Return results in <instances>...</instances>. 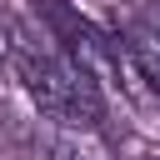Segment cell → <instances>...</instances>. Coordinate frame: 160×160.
<instances>
[{
	"label": "cell",
	"mask_w": 160,
	"mask_h": 160,
	"mask_svg": "<svg viewBox=\"0 0 160 160\" xmlns=\"http://www.w3.org/2000/svg\"><path fill=\"white\" fill-rule=\"evenodd\" d=\"M35 15H40V25H45V35L55 40V50H60L90 85L120 90V95H130V100L150 95L145 80L135 75V65H130V55H125V45H120L115 30H105L100 20H90V15L75 10L70 0H35Z\"/></svg>",
	"instance_id": "cell-1"
},
{
	"label": "cell",
	"mask_w": 160,
	"mask_h": 160,
	"mask_svg": "<svg viewBox=\"0 0 160 160\" xmlns=\"http://www.w3.org/2000/svg\"><path fill=\"white\" fill-rule=\"evenodd\" d=\"M10 75L25 85L30 105H35L45 120H55L60 130H75V135H95V130H100V120H105V90L90 85L55 45L30 40Z\"/></svg>",
	"instance_id": "cell-2"
},
{
	"label": "cell",
	"mask_w": 160,
	"mask_h": 160,
	"mask_svg": "<svg viewBox=\"0 0 160 160\" xmlns=\"http://www.w3.org/2000/svg\"><path fill=\"white\" fill-rule=\"evenodd\" d=\"M115 35H120V45H125L135 75L145 80L150 100H160V5H145V10L125 15Z\"/></svg>",
	"instance_id": "cell-3"
},
{
	"label": "cell",
	"mask_w": 160,
	"mask_h": 160,
	"mask_svg": "<svg viewBox=\"0 0 160 160\" xmlns=\"http://www.w3.org/2000/svg\"><path fill=\"white\" fill-rule=\"evenodd\" d=\"M30 40H35V35H30V25H25V20L0 0V65H5V70H15V60L25 55V45H30Z\"/></svg>",
	"instance_id": "cell-4"
},
{
	"label": "cell",
	"mask_w": 160,
	"mask_h": 160,
	"mask_svg": "<svg viewBox=\"0 0 160 160\" xmlns=\"http://www.w3.org/2000/svg\"><path fill=\"white\" fill-rule=\"evenodd\" d=\"M55 160H100V155H95V150H85V145H80V135L70 130V135H60V140H55Z\"/></svg>",
	"instance_id": "cell-5"
},
{
	"label": "cell",
	"mask_w": 160,
	"mask_h": 160,
	"mask_svg": "<svg viewBox=\"0 0 160 160\" xmlns=\"http://www.w3.org/2000/svg\"><path fill=\"white\" fill-rule=\"evenodd\" d=\"M135 160H160V150H145V155H135Z\"/></svg>",
	"instance_id": "cell-6"
}]
</instances>
